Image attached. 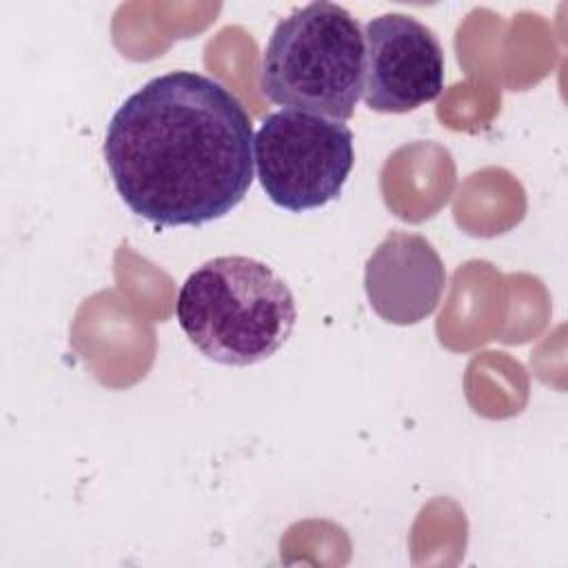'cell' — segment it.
Wrapping results in <instances>:
<instances>
[{
	"instance_id": "cell-1",
	"label": "cell",
	"mask_w": 568,
	"mask_h": 568,
	"mask_svg": "<svg viewBox=\"0 0 568 568\" xmlns=\"http://www.w3.org/2000/svg\"><path fill=\"white\" fill-rule=\"evenodd\" d=\"M253 140L246 109L222 82L169 71L111 115L104 162L131 213L160 226H202L248 193Z\"/></svg>"
},
{
	"instance_id": "cell-2",
	"label": "cell",
	"mask_w": 568,
	"mask_h": 568,
	"mask_svg": "<svg viewBox=\"0 0 568 568\" xmlns=\"http://www.w3.org/2000/svg\"><path fill=\"white\" fill-rule=\"evenodd\" d=\"M175 317L204 357L251 366L284 346L297 308L288 284L268 264L246 255H220L184 280Z\"/></svg>"
},
{
	"instance_id": "cell-3",
	"label": "cell",
	"mask_w": 568,
	"mask_h": 568,
	"mask_svg": "<svg viewBox=\"0 0 568 568\" xmlns=\"http://www.w3.org/2000/svg\"><path fill=\"white\" fill-rule=\"evenodd\" d=\"M366 44L359 22L317 0L282 18L262 53L260 89L282 106L348 120L364 93Z\"/></svg>"
},
{
	"instance_id": "cell-4",
	"label": "cell",
	"mask_w": 568,
	"mask_h": 568,
	"mask_svg": "<svg viewBox=\"0 0 568 568\" xmlns=\"http://www.w3.org/2000/svg\"><path fill=\"white\" fill-rule=\"evenodd\" d=\"M253 149L264 193L291 213L339 197L355 162L353 131L344 122L295 109L266 115Z\"/></svg>"
},
{
	"instance_id": "cell-5",
	"label": "cell",
	"mask_w": 568,
	"mask_h": 568,
	"mask_svg": "<svg viewBox=\"0 0 568 568\" xmlns=\"http://www.w3.org/2000/svg\"><path fill=\"white\" fill-rule=\"evenodd\" d=\"M364 102L377 113H408L444 89V49L424 22L382 13L364 27Z\"/></svg>"
},
{
	"instance_id": "cell-6",
	"label": "cell",
	"mask_w": 568,
	"mask_h": 568,
	"mask_svg": "<svg viewBox=\"0 0 568 568\" xmlns=\"http://www.w3.org/2000/svg\"><path fill=\"white\" fill-rule=\"evenodd\" d=\"M446 271L433 244L408 231H390L368 255L364 288L371 308L388 324L426 320L439 304Z\"/></svg>"
}]
</instances>
